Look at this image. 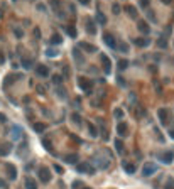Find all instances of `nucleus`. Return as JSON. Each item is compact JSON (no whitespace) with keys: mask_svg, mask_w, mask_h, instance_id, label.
<instances>
[{"mask_svg":"<svg viewBox=\"0 0 174 189\" xmlns=\"http://www.w3.org/2000/svg\"><path fill=\"white\" fill-rule=\"evenodd\" d=\"M156 171H157V166L154 162H145L144 167H142V176H145V177H147V176H152Z\"/></svg>","mask_w":174,"mask_h":189,"instance_id":"nucleus-1","label":"nucleus"},{"mask_svg":"<svg viewBox=\"0 0 174 189\" xmlns=\"http://www.w3.org/2000/svg\"><path fill=\"white\" fill-rule=\"evenodd\" d=\"M157 159L161 160V162H164V164H171L174 160V152H173V150H166V152L159 154Z\"/></svg>","mask_w":174,"mask_h":189,"instance_id":"nucleus-2","label":"nucleus"},{"mask_svg":"<svg viewBox=\"0 0 174 189\" xmlns=\"http://www.w3.org/2000/svg\"><path fill=\"white\" fill-rule=\"evenodd\" d=\"M37 176H39V179H41L42 182H49L51 181V172H49L48 167H41L37 171Z\"/></svg>","mask_w":174,"mask_h":189,"instance_id":"nucleus-3","label":"nucleus"},{"mask_svg":"<svg viewBox=\"0 0 174 189\" xmlns=\"http://www.w3.org/2000/svg\"><path fill=\"white\" fill-rule=\"evenodd\" d=\"M76 171H78V172H88V174H95V169L91 167L90 164H86V162L76 164Z\"/></svg>","mask_w":174,"mask_h":189,"instance_id":"nucleus-4","label":"nucleus"},{"mask_svg":"<svg viewBox=\"0 0 174 189\" xmlns=\"http://www.w3.org/2000/svg\"><path fill=\"white\" fill-rule=\"evenodd\" d=\"M78 84H79V88H81V89H84V91H86L88 94L91 93V81H88L86 78H79Z\"/></svg>","mask_w":174,"mask_h":189,"instance_id":"nucleus-5","label":"nucleus"},{"mask_svg":"<svg viewBox=\"0 0 174 189\" xmlns=\"http://www.w3.org/2000/svg\"><path fill=\"white\" fill-rule=\"evenodd\" d=\"M117 133L120 137H127L128 135V127H127L125 122H120L118 125H117Z\"/></svg>","mask_w":174,"mask_h":189,"instance_id":"nucleus-6","label":"nucleus"},{"mask_svg":"<svg viewBox=\"0 0 174 189\" xmlns=\"http://www.w3.org/2000/svg\"><path fill=\"white\" fill-rule=\"evenodd\" d=\"M36 73L39 74L41 78H48L49 76V68L48 66H44V64H39V66L36 68Z\"/></svg>","mask_w":174,"mask_h":189,"instance_id":"nucleus-7","label":"nucleus"},{"mask_svg":"<svg viewBox=\"0 0 174 189\" xmlns=\"http://www.w3.org/2000/svg\"><path fill=\"white\" fill-rule=\"evenodd\" d=\"M103 42H105L108 47H112V49L115 47V39H113V36H112L110 32H105V34H103Z\"/></svg>","mask_w":174,"mask_h":189,"instance_id":"nucleus-8","label":"nucleus"},{"mask_svg":"<svg viewBox=\"0 0 174 189\" xmlns=\"http://www.w3.org/2000/svg\"><path fill=\"white\" fill-rule=\"evenodd\" d=\"M79 47H81V49H84V51H86V53H96V46H93V44H88V42H79L78 44Z\"/></svg>","mask_w":174,"mask_h":189,"instance_id":"nucleus-9","label":"nucleus"},{"mask_svg":"<svg viewBox=\"0 0 174 189\" xmlns=\"http://www.w3.org/2000/svg\"><path fill=\"white\" fill-rule=\"evenodd\" d=\"M73 58L78 64H84V56L79 53V49H73Z\"/></svg>","mask_w":174,"mask_h":189,"instance_id":"nucleus-10","label":"nucleus"},{"mask_svg":"<svg viewBox=\"0 0 174 189\" xmlns=\"http://www.w3.org/2000/svg\"><path fill=\"white\" fill-rule=\"evenodd\" d=\"M137 29H139L140 32H144V34H149V32H151V27H149V24H147V22H144V21H139Z\"/></svg>","mask_w":174,"mask_h":189,"instance_id":"nucleus-11","label":"nucleus"},{"mask_svg":"<svg viewBox=\"0 0 174 189\" xmlns=\"http://www.w3.org/2000/svg\"><path fill=\"white\" fill-rule=\"evenodd\" d=\"M7 174H9V179H10V181H15L17 179V169L14 167V166H7Z\"/></svg>","mask_w":174,"mask_h":189,"instance_id":"nucleus-12","label":"nucleus"},{"mask_svg":"<svg viewBox=\"0 0 174 189\" xmlns=\"http://www.w3.org/2000/svg\"><path fill=\"white\" fill-rule=\"evenodd\" d=\"M101 63H103V68H105V73L106 74H110V71H112V64H110V59H108V56H105V54H103V56H101Z\"/></svg>","mask_w":174,"mask_h":189,"instance_id":"nucleus-13","label":"nucleus"},{"mask_svg":"<svg viewBox=\"0 0 174 189\" xmlns=\"http://www.w3.org/2000/svg\"><path fill=\"white\" fill-rule=\"evenodd\" d=\"M113 49H117L118 53H128V44H125V42H115Z\"/></svg>","mask_w":174,"mask_h":189,"instance_id":"nucleus-14","label":"nucleus"},{"mask_svg":"<svg viewBox=\"0 0 174 189\" xmlns=\"http://www.w3.org/2000/svg\"><path fill=\"white\" fill-rule=\"evenodd\" d=\"M86 31L90 32L91 36L96 34V27H95V22L91 21V19H86Z\"/></svg>","mask_w":174,"mask_h":189,"instance_id":"nucleus-15","label":"nucleus"},{"mask_svg":"<svg viewBox=\"0 0 174 189\" xmlns=\"http://www.w3.org/2000/svg\"><path fill=\"white\" fill-rule=\"evenodd\" d=\"M157 116H159V120L162 122V123H166V122H167V110H166V108H159Z\"/></svg>","mask_w":174,"mask_h":189,"instance_id":"nucleus-16","label":"nucleus"},{"mask_svg":"<svg viewBox=\"0 0 174 189\" xmlns=\"http://www.w3.org/2000/svg\"><path fill=\"white\" fill-rule=\"evenodd\" d=\"M135 44H137L139 47H147L149 44H151V39H147V37H140V39H135Z\"/></svg>","mask_w":174,"mask_h":189,"instance_id":"nucleus-17","label":"nucleus"},{"mask_svg":"<svg viewBox=\"0 0 174 189\" xmlns=\"http://www.w3.org/2000/svg\"><path fill=\"white\" fill-rule=\"evenodd\" d=\"M125 10H127V14L132 17V19H137V9H135L134 5H127Z\"/></svg>","mask_w":174,"mask_h":189,"instance_id":"nucleus-18","label":"nucleus"},{"mask_svg":"<svg viewBox=\"0 0 174 189\" xmlns=\"http://www.w3.org/2000/svg\"><path fill=\"white\" fill-rule=\"evenodd\" d=\"M21 66H22L24 69H31V68H32V59L22 58V59H21Z\"/></svg>","mask_w":174,"mask_h":189,"instance_id":"nucleus-19","label":"nucleus"},{"mask_svg":"<svg viewBox=\"0 0 174 189\" xmlns=\"http://www.w3.org/2000/svg\"><path fill=\"white\" fill-rule=\"evenodd\" d=\"M64 160L68 164H76L78 162V155L76 154H68V155H64Z\"/></svg>","mask_w":174,"mask_h":189,"instance_id":"nucleus-20","label":"nucleus"},{"mask_svg":"<svg viewBox=\"0 0 174 189\" xmlns=\"http://www.w3.org/2000/svg\"><path fill=\"white\" fill-rule=\"evenodd\" d=\"M123 169H125V172H128V174H134V172H135V166H134V164H130V162H123Z\"/></svg>","mask_w":174,"mask_h":189,"instance_id":"nucleus-21","label":"nucleus"},{"mask_svg":"<svg viewBox=\"0 0 174 189\" xmlns=\"http://www.w3.org/2000/svg\"><path fill=\"white\" fill-rule=\"evenodd\" d=\"M26 188H27V189H37L36 181H34V179H31V177H27V179H26Z\"/></svg>","mask_w":174,"mask_h":189,"instance_id":"nucleus-22","label":"nucleus"},{"mask_svg":"<svg viewBox=\"0 0 174 189\" xmlns=\"http://www.w3.org/2000/svg\"><path fill=\"white\" fill-rule=\"evenodd\" d=\"M96 22H98L100 26H103V24H106V17L103 15L101 12H98V14H96Z\"/></svg>","mask_w":174,"mask_h":189,"instance_id":"nucleus-23","label":"nucleus"},{"mask_svg":"<svg viewBox=\"0 0 174 189\" xmlns=\"http://www.w3.org/2000/svg\"><path fill=\"white\" fill-rule=\"evenodd\" d=\"M61 42H63V37L59 36V34H54L51 37V44H61Z\"/></svg>","mask_w":174,"mask_h":189,"instance_id":"nucleus-24","label":"nucleus"},{"mask_svg":"<svg viewBox=\"0 0 174 189\" xmlns=\"http://www.w3.org/2000/svg\"><path fill=\"white\" fill-rule=\"evenodd\" d=\"M34 130H36L37 133H42V132L46 130V125H44V123H34Z\"/></svg>","mask_w":174,"mask_h":189,"instance_id":"nucleus-25","label":"nucleus"},{"mask_svg":"<svg viewBox=\"0 0 174 189\" xmlns=\"http://www.w3.org/2000/svg\"><path fill=\"white\" fill-rule=\"evenodd\" d=\"M66 32H68V36H69V37H74V39H76V34H78V32H76V29H74L73 26L66 27Z\"/></svg>","mask_w":174,"mask_h":189,"instance_id":"nucleus-26","label":"nucleus"},{"mask_svg":"<svg viewBox=\"0 0 174 189\" xmlns=\"http://www.w3.org/2000/svg\"><path fill=\"white\" fill-rule=\"evenodd\" d=\"M10 152V145H0V155H7V154Z\"/></svg>","mask_w":174,"mask_h":189,"instance_id":"nucleus-27","label":"nucleus"},{"mask_svg":"<svg viewBox=\"0 0 174 189\" xmlns=\"http://www.w3.org/2000/svg\"><path fill=\"white\" fill-rule=\"evenodd\" d=\"M21 133H22V130L19 128V127H12V137H14V138H19Z\"/></svg>","mask_w":174,"mask_h":189,"instance_id":"nucleus-28","label":"nucleus"},{"mask_svg":"<svg viewBox=\"0 0 174 189\" xmlns=\"http://www.w3.org/2000/svg\"><path fill=\"white\" fill-rule=\"evenodd\" d=\"M157 46L161 47V49H166V47H167V41H166V37H161V39H159Z\"/></svg>","mask_w":174,"mask_h":189,"instance_id":"nucleus-29","label":"nucleus"},{"mask_svg":"<svg viewBox=\"0 0 174 189\" xmlns=\"http://www.w3.org/2000/svg\"><path fill=\"white\" fill-rule=\"evenodd\" d=\"M115 149H117V152L118 154L123 152V144H122V140H115Z\"/></svg>","mask_w":174,"mask_h":189,"instance_id":"nucleus-30","label":"nucleus"},{"mask_svg":"<svg viewBox=\"0 0 174 189\" xmlns=\"http://www.w3.org/2000/svg\"><path fill=\"white\" fill-rule=\"evenodd\" d=\"M53 83L54 84H61L63 83V76H61V74H54L53 76Z\"/></svg>","mask_w":174,"mask_h":189,"instance_id":"nucleus-31","label":"nucleus"},{"mask_svg":"<svg viewBox=\"0 0 174 189\" xmlns=\"http://www.w3.org/2000/svg\"><path fill=\"white\" fill-rule=\"evenodd\" d=\"M110 166V162L108 160H103V159H98V167H101V169H106Z\"/></svg>","mask_w":174,"mask_h":189,"instance_id":"nucleus-32","label":"nucleus"},{"mask_svg":"<svg viewBox=\"0 0 174 189\" xmlns=\"http://www.w3.org/2000/svg\"><path fill=\"white\" fill-rule=\"evenodd\" d=\"M88 132H90V135H91V137H96V135H98V132H96L95 125H91V123L88 125Z\"/></svg>","mask_w":174,"mask_h":189,"instance_id":"nucleus-33","label":"nucleus"},{"mask_svg":"<svg viewBox=\"0 0 174 189\" xmlns=\"http://www.w3.org/2000/svg\"><path fill=\"white\" fill-rule=\"evenodd\" d=\"M127 66H128V61H127V59H122V61H118V69H125Z\"/></svg>","mask_w":174,"mask_h":189,"instance_id":"nucleus-34","label":"nucleus"},{"mask_svg":"<svg viewBox=\"0 0 174 189\" xmlns=\"http://www.w3.org/2000/svg\"><path fill=\"white\" fill-rule=\"evenodd\" d=\"M112 12H113L115 15H118V14H120V5H118V4H113V5H112Z\"/></svg>","mask_w":174,"mask_h":189,"instance_id":"nucleus-35","label":"nucleus"},{"mask_svg":"<svg viewBox=\"0 0 174 189\" xmlns=\"http://www.w3.org/2000/svg\"><path fill=\"white\" fill-rule=\"evenodd\" d=\"M46 56H51V58H54V56H58V51H56V49H49V47H48V51H46Z\"/></svg>","mask_w":174,"mask_h":189,"instance_id":"nucleus-36","label":"nucleus"},{"mask_svg":"<svg viewBox=\"0 0 174 189\" xmlns=\"http://www.w3.org/2000/svg\"><path fill=\"white\" fill-rule=\"evenodd\" d=\"M73 122H74V123H78V125H79V123H81V116H79L78 113H73Z\"/></svg>","mask_w":174,"mask_h":189,"instance_id":"nucleus-37","label":"nucleus"},{"mask_svg":"<svg viewBox=\"0 0 174 189\" xmlns=\"http://www.w3.org/2000/svg\"><path fill=\"white\" fill-rule=\"evenodd\" d=\"M164 189H174V179H169L167 184H166V188Z\"/></svg>","mask_w":174,"mask_h":189,"instance_id":"nucleus-38","label":"nucleus"},{"mask_svg":"<svg viewBox=\"0 0 174 189\" xmlns=\"http://www.w3.org/2000/svg\"><path fill=\"white\" fill-rule=\"evenodd\" d=\"M14 32H15V36L19 37V39H22V36H24V32H22L21 29H17V27H15V29H14Z\"/></svg>","mask_w":174,"mask_h":189,"instance_id":"nucleus-39","label":"nucleus"},{"mask_svg":"<svg viewBox=\"0 0 174 189\" xmlns=\"http://www.w3.org/2000/svg\"><path fill=\"white\" fill-rule=\"evenodd\" d=\"M149 4H151V0H140V7H144V9H147Z\"/></svg>","mask_w":174,"mask_h":189,"instance_id":"nucleus-40","label":"nucleus"},{"mask_svg":"<svg viewBox=\"0 0 174 189\" xmlns=\"http://www.w3.org/2000/svg\"><path fill=\"white\" fill-rule=\"evenodd\" d=\"M36 91H37V93H41V94H44V86L37 84V86H36Z\"/></svg>","mask_w":174,"mask_h":189,"instance_id":"nucleus-41","label":"nucleus"},{"mask_svg":"<svg viewBox=\"0 0 174 189\" xmlns=\"http://www.w3.org/2000/svg\"><path fill=\"white\" fill-rule=\"evenodd\" d=\"M123 116V111L122 110H115V118H122Z\"/></svg>","mask_w":174,"mask_h":189,"instance_id":"nucleus-42","label":"nucleus"},{"mask_svg":"<svg viewBox=\"0 0 174 189\" xmlns=\"http://www.w3.org/2000/svg\"><path fill=\"white\" fill-rule=\"evenodd\" d=\"M147 15H149V19H151V21H156V15H154V12H152V10H149V12H147Z\"/></svg>","mask_w":174,"mask_h":189,"instance_id":"nucleus-43","label":"nucleus"},{"mask_svg":"<svg viewBox=\"0 0 174 189\" xmlns=\"http://www.w3.org/2000/svg\"><path fill=\"white\" fill-rule=\"evenodd\" d=\"M58 93H59V96H63V98H66V91H64V89H61V88H59V89H58Z\"/></svg>","mask_w":174,"mask_h":189,"instance_id":"nucleus-44","label":"nucleus"},{"mask_svg":"<svg viewBox=\"0 0 174 189\" xmlns=\"http://www.w3.org/2000/svg\"><path fill=\"white\" fill-rule=\"evenodd\" d=\"M5 63V56H4V53H0V64Z\"/></svg>","mask_w":174,"mask_h":189,"instance_id":"nucleus-45","label":"nucleus"},{"mask_svg":"<svg viewBox=\"0 0 174 189\" xmlns=\"http://www.w3.org/2000/svg\"><path fill=\"white\" fill-rule=\"evenodd\" d=\"M54 171H56V172H59V174L63 172V169H61V166H54Z\"/></svg>","mask_w":174,"mask_h":189,"instance_id":"nucleus-46","label":"nucleus"},{"mask_svg":"<svg viewBox=\"0 0 174 189\" xmlns=\"http://www.w3.org/2000/svg\"><path fill=\"white\" fill-rule=\"evenodd\" d=\"M37 9H39L41 12H44V10H46V7L42 5V4H37Z\"/></svg>","mask_w":174,"mask_h":189,"instance_id":"nucleus-47","label":"nucleus"},{"mask_svg":"<svg viewBox=\"0 0 174 189\" xmlns=\"http://www.w3.org/2000/svg\"><path fill=\"white\" fill-rule=\"evenodd\" d=\"M51 5H53V7H58L59 2H58V0H51Z\"/></svg>","mask_w":174,"mask_h":189,"instance_id":"nucleus-48","label":"nucleus"},{"mask_svg":"<svg viewBox=\"0 0 174 189\" xmlns=\"http://www.w3.org/2000/svg\"><path fill=\"white\" fill-rule=\"evenodd\" d=\"M34 36H36V37H41V31H39V29H36V31H34Z\"/></svg>","mask_w":174,"mask_h":189,"instance_id":"nucleus-49","label":"nucleus"},{"mask_svg":"<svg viewBox=\"0 0 174 189\" xmlns=\"http://www.w3.org/2000/svg\"><path fill=\"white\" fill-rule=\"evenodd\" d=\"M169 137H171V138H174V128H173V130H169Z\"/></svg>","mask_w":174,"mask_h":189,"instance_id":"nucleus-50","label":"nucleus"},{"mask_svg":"<svg viewBox=\"0 0 174 189\" xmlns=\"http://www.w3.org/2000/svg\"><path fill=\"white\" fill-rule=\"evenodd\" d=\"M88 2H90V0H79V4H83V5H86Z\"/></svg>","mask_w":174,"mask_h":189,"instance_id":"nucleus-51","label":"nucleus"},{"mask_svg":"<svg viewBox=\"0 0 174 189\" xmlns=\"http://www.w3.org/2000/svg\"><path fill=\"white\" fill-rule=\"evenodd\" d=\"M161 2H162V4H166V5H169V4H171V0H161Z\"/></svg>","mask_w":174,"mask_h":189,"instance_id":"nucleus-52","label":"nucleus"},{"mask_svg":"<svg viewBox=\"0 0 174 189\" xmlns=\"http://www.w3.org/2000/svg\"><path fill=\"white\" fill-rule=\"evenodd\" d=\"M0 122H5V115H2V113H0Z\"/></svg>","mask_w":174,"mask_h":189,"instance_id":"nucleus-53","label":"nucleus"},{"mask_svg":"<svg viewBox=\"0 0 174 189\" xmlns=\"http://www.w3.org/2000/svg\"><path fill=\"white\" fill-rule=\"evenodd\" d=\"M0 188H5V182H4L2 179H0Z\"/></svg>","mask_w":174,"mask_h":189,"instance_id":"nucleus-54","label":"nucleus"},{"mask_svg":"<svg viewBox=\"0 0 174 189\" xmlns=\"http://www.w3.org/2000/svg\"><path fill=\"white\" fill-rule=\"evenodd\" d=\"M83 189H91V188H83Z\"/></svg>","mask_w":174,"mask_h":189,"instance_id":"nucleus-55","label":"nucleus"}]
</instances>
